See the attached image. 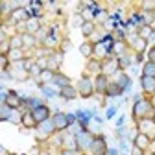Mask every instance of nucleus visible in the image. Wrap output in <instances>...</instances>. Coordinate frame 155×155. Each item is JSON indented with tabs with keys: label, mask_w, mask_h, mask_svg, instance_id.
I'll list each match as a JSON object with an SVG mask.
<instances>
[{
	"label": "nucleus",
	"mask_w": 155,
	"mask_h": 155,
	"mask_svg": "<svg viewBox=\"0 0 155 155\" xmlns=\"http://www.w3.org/2000/svg\"><path fill=\"white\" fill-rule=\"evenodd\" d=\"M131 155H144V150H140L139 146H135V144H133V148H131Z\"/></svg>",
	"instance_id": "09e8293b"
},
{
	"label": "nucleus",
	"mask_w": 155,
	"mask_h": 155,
	"mask_svg": "<svg viewBox=\"0 0 155 155\" xmlns=\"http://www.w3.org/2000/svg\"><path fill=\"white\" fill-rule=\"evenodd\" d=\"M28 155H41V150H39V146H33V148L30 150Z\"/></svg>",
	"instance_id": "5fc2aeb1"
},
{
	"label": "nucleus",
	"mask_w": 155,
	"mask_h": 155,
	"mask_svg": "<svg viewBox=\"0 0 155 155\" xmlns=\"http://www.w3.org/2000/svg\"><path fill=\"white\" fill-rule=\"evenodd\" d=\"M153 105L148 102V100H137L133 105V116H135V120H140V118H146V116H151L153 118Z\"/></svg>",
	"instance_id": "f257e3e1"
},
{
	"label": "nucleus",
	"mask_w": 155,
	"mask_h": 155,
	"mask_svg": "<svg viewBox=\"0 0 155 155\" xmlns=\"http://www.w3.org/2000/svg\"><path fill=\"white\" fill-rule=\"evenodd\" d=\"M107 85H109V78H107L105 74H100V76H96V78H94V92L105 94Z\"/></svg>",
	"instance_id": "1a4fd4ad"
},
{
	"label": "nucleus",
	"mask_w": 155,
	"mask_h": 155,
	"mask_svg": "<svg viewBox=\"0 0 155 155\" xmlns=\"http://www.w3.org/2000/svg\"><path fill=\"white\" fill-rule=\"evenodd\" d=\"M59 96H61V98H65V100H76L80 94H78V89L74 85H68V87L59 89Z\"/></svg>",
	"instance_id": "dca6fc26"
},
{
	"label": "nucleus",
	"mask_w": 155,
	"mask_h": 155,
	"mask_svg": "<svg viewBox=\"0 0 155 155\" xmlns=\"http://www.w3.org/2000/svg\"><path fill=\"white\" fill-rule=\"evenodd\" d=\"M91 151H92V155H105V151H107L105 139L104 137H94V140L91 144Z\"/></svg>",
	"instance_id": "6e6552de"
},
{
	"label": "nucleus",
	"mask_w": 155,
	"mask_h": 155,
	"mask_svg": "<svg viewBox=\"0 0 155 155\" xmlns=\"http://www.w3.org/2000/svg\"><path fill=\"white\" fill-rule=\"evenodd\" d=\"M11 78L13 80H18V81H24V80L30 78V72L26 68H13L11 70Z\"/></svg>",
	"instance_id": "393cba45"
},
{
	"label": "nucleus",
	"mask_w": 155,
	"mask_h": 155,
	"mask_svg": "<svg viewBox=\"0 0 155 155\" xmlns=\"http://www.w3.org/2000/svg\"><path fill=\"white\" fill-rule=\"evenodd\" d=\"M37 129H41V131H46V133H50V135L57 133V131H55V126H54V122H52V118H48V120L41 122V124H39V127H37Z\"/></svg>",
	"instance_id": "cd10ccee"
},
{
	"label": "nucleus",
	"mask_w": 155,
	"mask_h": 155,
	"mask_svg": "<svg viewBox=\"0 0 155 155\" xmlns=\"http://www.w3.org/2000/svg\"><path fill=\"white\" fill-rule=\"evenodd\" d=\"M87 72L89 74H92V76H100V74H104V70H102V61L100 59H92V57H91V59L87 61Z\"/></svg>",
	"instance_id": "ddd939ff"
},
{
	"label": "nucleus",
	"mask_w": 155,
	"mask_h": 155,
	"mask_svg": "<svg viewBox=\"0 0 155 155\" xmlns=\"http://www.w3.org/2000/svg\"><path fill=\"white\" fill-rule=\"evenodd\" d=\"M6 104L11 107V109H21L22 107V104H24V98H21L15 91H9L8 92V100H6Z\"/></svg>",
	"instance_id": "9b49d317"
},
{
	"label": "nucleus",
	"mask_w": 155,
	"mask_h": 155,
	"mask_svg": "<svg viewBox=\"0 0 155 155\" xmlns=\"http://www.w3.org/2000/svg\"><path fill=\"white\" fill-rule=\"evenodd\" d=\"M55 74H57V72H52V70H48V68H46V70H43V72H41V76L37 78V83H39V85H46V83H50V85H52L54 76H55Z\"/></svg>",
	"instance_id": "aec40b11"
},
{
	"label": "nucleus",
	"mask_w": 155,
	"mask_h": 155,
	"mask_svg": "<svg viewBox=\"0 0 155 155\" xmlns=\"http://www.w3.org/2000/svg\"><path fill=\"white\" fill-rule=\"evenodd\" d=\"M63 146H65V150H80V148H78V140H76V137H74V135H67L65 133V139H63ZM81 151V150H80Z\"/></svg>",
	"instance_id": "4be33fe9"
},
{
	"label": "nucleus",
	"mask_w": 155,
	"mask_h": 155,
	"mask_svg": "<svg viewBox=\"0 0 155 155\" xmlns=\"http://www.w3.org/2000/svg\"><path fill=\"white\" fill-rule=\"evenodd\" d=\"M41 155H52L50 151H41Z\"/></svg>",
	"instance_id": "bf43d9fd"
},
{
	"label": "nucleus",
	"mask_w": 155,
	"mask_h": 155,
	"mask_svg": "<svg viewBox=\"0 0 155 155\" xmlns=\"http://www.w3.org/2000/svg\"><path fill=\"white\" fill-rule=\"evenodd\" d=\"M52 85H57L59 89H63V87H68V85H70V78H67L65 74H59V72H57V74L54 76V81H52Z\"/></svg>",
	"instance_id": "5701e85b"
},
{
	"label": "nucleus",
	"mask_w": 155,
	"mask_h": 155,
	"mask_svg": "<svg viewBox=\"0 0 155 155\" xmlns=\"http://www.w3.org/2000/svg\"><path fill=\"white\" fill-rule=\"evenodd\" d=\"M140 85H142V91H144V92L153 94V92H155V78L140 76Z\"/></svg>",
	"instance_id": "f3484780"
},
{
	"label": "nucleus",
	"mask_w": 155,
	"mask_h": 155,
	"mask_svg": "<svg viewBox=\"0 0 155 155\" xmlns=\"http://www.w3.org/2000/svg\"><path fill=\"white\" fill-rule=\"evenodd\" d=\"M150 137H148V135L146 133H137V135H135V139H133V144L135 146H139L140 150H146L148 146H150Z\"/></svg>",
	"instance_id": "a211bd4d"
},
{
	"label": "nucleus",
	"mask_w": 155,
	"mask_h": 155,
	"mask_svg": "<svg viewBox=\"0 0 155 155\" xmlns=\"http://www.w3.org/2000/svg\"><path fill=\"white\" fill-rule=\"evenodd\" d=\"M70 48H72V43H70V41H61V52H63V54H65L67 50H70Z\"/></svg>",
	"instance_id": "de8ad7c7"
},
{
	"label": "nucleus",
	"mask_w": 155,
	"mask_h": 155,
	"mask_svg": "<svg viewBox=\"0 0 155 155\" xmlns=\"http://www.w3.org/2000/svg\"><path fill=\"white\" fill-rule=\"evenodd\" d=\"M8 57H9V61H11V63L24 61V59H26V55H24V48H11V50H9V54H8Z\"/></svg>",
	"instance_id": "6ab92c4d"
},
{
	"label": "nucleus",
	"mask_w": 155,
	"mask_h": 155,
	"mask_svg": "<svg viewBox=\"0 0 155 155\" xmlns=\"http://www.w3.org/2000/svg\"><path fill=\"white\" fill-rule=\"evenodd\" d=\"M9 43H11V48H24V41L21 33H15L13 37H9Z\"/></svg>",
	"instance_id": "7c9ffc66"
},
{
	"label": "nucleus",
	"mask_w": 155,
	"mask_h": 155,
	"mask_svg": "<svg viewBox=\"0 0 155 155\" xmlns=\"http://www.w3.org/2000/svg\"><path fill=\"white\" fill-rule=\"evenodd\" d=\"M9 78H11V72L9 70H2V83H6Z\"/></svg>",
	"instance_id": "3c124183"
},
{
	"label": "nucleus",
	"mask_w": 155,
	"mask_h": 155,
	"mask_svg": "<svg viewBox=\"0 0 155 155\" xmlns=\"http://www.w3.org/2000/svg\"><path fill=\"white\" fill-rule=\"evenodd\" d=\"M85 21H87V18H85L81 13H74V15H72V18H70L72 26H76V28H81V26L85 24Z\"/></svg>",
	"instance_id": "473e14b6"
},
{
	"label": "nucleus",
	"mask_w": 155,
	"mask_h": 155,
	"mask_svg": "<svg viewBox=\"0 0 155 155\" xmlns=\"http://www.w3.org/2000/svg\"><path fill=\"white\" fill-rule=\"evenodd\" d=\"M76 116L80 118L81 126H83V127H87V122H89V116H91V114H89V113H83V111H78V114H76Z\"/></svg>",
	"instance_id": "a19ab883"
},
{
	"label": "nucleus",
	"mask_w": 155,
	"mask_h": 155,
	"mask_svg": "<svg viewBox=\"0 0 155 155\" xmlns=\"http://www.w3.org/2000/svg\"><path fill=\"white\" fill-rule=\"evenodd\" d=\"M102 70L105 76H114L116 72L120 70V65H118V59L116 57H105L102 61Z\"/></svg>",
	"instance_id": "7ed1b4c3"
},
{
	"label": "nucleus",
	"mask_w": 155,
	"mask_h": 155,
	"mask_svg": "<svg viewBox=\"0 0 155 155\" xmlns=\"http://www.w3.org/2000/svg\"><path fill=\"white\" fill-rule=\"evenodd\" d=\"M57 43H59V39H57L55 35H54V30H50V35H48V39L43 43V48H48V50H52V48H55L57 46Z\"/></svg>",
	"instance_id": "bb28decb"
},
{
	"label": "nucleus",
	"mask_w": 155,
	"mask_h": 155,
	"mask_svg": "<svg viewBox=\"0 0 155 155\" xmlns=\"http://www.w3.org/2000/svg\"><path fill=\"white\" fill-rule=\"evenodd\" d=\"M9 122L11 124H22V113L18 111V109H13V113L9 116Z\"/></svg>",
	"instance_id": "c9c22d12"
},
{
	"label": "nucleus",
	"mask_w": 155,
	"mask_h": 155,
	"mask_svg": "<svg viewBox=\"0 0 155 155\" xmlns=\"http://www.w3.org/2000/svg\"><path fill=\"white\" fill-rule=\"evenodd\" d=\"M76 89H78V94L81 98H91L92 92H94V81L89 76H81V80L76 83Z\"/></svg>",
	"instance_id": "f03ea898"
},
{
	"label": "nucleus",
	"mask_w": 155,
	"mask_h": 155,
	"mask_svg": "<svg viewBox=\"0 0 155 155\" xmlns=\"http://www.w3.org/2000/svg\"><path fill=\"white\" fill-rule=\"evenodd\" d=\"M118 65H120V70H124L126 67H129L131 65V57L126 54V55H122V57H118Z\"/></svg>",
	"instance_id": "ea45409f"
},
{
	"label": "nucleus",
	"mask_w": 155,
	"mask_h": 155,
	"mask_svg": "<svg viewBox=\"0 0 155 155\" xmlns=\"http://www.w3.org/2000/svg\"><path fill=\"white\" fill-rule=\"evenodd\" d=\"M113 80H114L116 83H118V85L122 87V91H127V89L131 87V78H129L124 70H118V72H116V74L113 76Z\"/></svg>",
	"instance_id": "9d476101"
},
{
	"label": "nucleus",
	"mask_w": 155,
	"mask_h": 155,
	"mask_svg": "<svg viewBox=\"0 0 155 155\" xmlns=\"http://www.w3.org/2000/svg\"><path fill=\"white\" fill-rule=\"evenodd\" d=\"M0 155H9V153H8V150H6L4 146H2V148H0Z\"/></svg>",
	"instance_id": "13d9d810"
},
{
	"label": "nucleus",
	"mask_w": 155,
	"mask_h": 155,
	"mask_svg": "<svg viewBox=\"0 0 155 155\" xmlns=\"http://www.w3.org/2000/svg\"><path fill=\"white\" fill-rule=\"evenodd\" d=\"M126 39V31L124 30H118L116 28L114 31H113V41H124Z\"/></svg>",
	"instance_id": "79ce46f5"
},
{
	"label": "nucleus",
	"mask_w": 155,
	"mask_h": 155,
	"mask_svg": "<svg viewBox=\"0 0 155 155\" xmlns=\"http://www.w3.org/2000/svg\"><path fill=\"white\" fill-rule=\"evenodd\" d=\"M114 114H116V107L113 105V107H109V109H107V114H105V116H107V118H113Z\"/></svg>",
	"instance_id": "864d4df0"
},
{
	"label": "nucleus",
	"mask_w": 155,
	"mask_h": 155,
	"mask_svg": "<svg viewBox=\"0 0 155 155\" xmlns=\"http://www.w3.org/2000/svg\"><path fill=\"white\" fill-rule=\"evenodd\" d=\"M142 76L155 78V63H151V61H146V63H144V67H142Z\"/></svg>",
	"instance_id": "c756f323"
},
{
	"label": "nucleus",
	"mask_w": 155,
	"mask_h": 155,
	"mask_svg": "<svg viewBox=\"0 0 155 155\" xmlns=\"http://www.w3.org/2000/svg\"><path fill=\"white\" fill-rule=\"evenodd\" d=\"M126 52H127V43L126 41H113V45L109 46V57H122V55H126Z\"/></svg>",
	"instance_id": "39448f33"
},
{
	"label": "nucleus",
	"mask_w": 155,
	"mask_h": 155,
	"mask_svg": "<svg viewBox=\"0 0 155 155\" xmlns=\"http://www.w3.org/2000/svg\"><path fill=\"white\" fill-rule=\"evenodd\" d=\"M41 28H43L41 22H39V18H35V17H31L30 21H26V31H28V33H33V35H35Z\"/></svg>",
	"instance_id": "b1692460"
},
{
	"label": "nucleus",
	"mask_w": 155,
	"mask_h": 155,
	"mask_svg": "<svg viewBox=\"0 0 155 155\" xmlns=\"http://www.w3.org/2000/svg\"><path fill=\"white\" fill-rule=\"evenodd\" d=\"M31 113H33L35 120H37L39 124H41V122H45V120H48V118H52V116H50V109H48L46 105H41V107H37V109H33Z\"/></svg>",
	"instance_id": "4468645a"
},
{
	"label": "nucleus",
	"mask_w": 155,
	"mask_h": 155,
	"mask_svg": "<svg viewBox=\"0 0 155 155\" xmlns=\"http://www.w3.org/2000/svg\"><path fill=\"white\" fill-rule=\"evenodd\" d=\"M105 155H118V151H116V150H109V148H107Z\"/></svg>",
	"instance_id": "4d7b16f0"
},
{
	"label": "nucleus",
	"mask_w": 155,
	"mask_h": 155,
	"mask_svg": "<svg viewBox=\"0 0 155 155\" xmlns=\"http://www.w3.org/2000/svg\"><path fill=\"white\" fill-rule=\"evenodd\" d=\"M109 11L107 9H100L98 13H96V18H94V21H98V24H105L107 21H109Z\"/></svg>",
	"instance_id": "72a5a7b5"
},
{
	"label": "nucleus",
	"mask_w": 155,
	"mask_h": 155,
	"mask_svg": "<svg viewBox=\"0 0 155 155\" xmlns=\"http://www.w3.org/2000/svg\"><path fill=\"white\" fill-rule=\"evenodd\" d=\"M139 129H140V133H146L148 137L151 139L153 135H155V118H151V116L140 118L139 120Z\"/></svg>",
	"instance_id": "20e7f679"
},
{
	"label": "nucleus",
	"mask_w": 155,
	"mask_h": 155,
	"mask_svg": "<svg viewBox=\"0 0 155 155\" xmlns=\"http://www.w3.org/2000/svg\"><path fill=\"white\" fill-rule=\"evenodd\" d=\"M11 113H13V109H11V107H9L8 104H2V107H0V120H2V122L9 120Z\"/></svg>",
	"instance_id": "2f4dec72"
},
{
	"label": "nucleus",
	"mask_w": 155,
	"mask_h": 155,
	"mask_svg": "<svg viewBox=\"0 0 155 155\" xmlns=\"http://www.w3.org/2000/svg\"><path fill=\"white\" fill-rule=\"evenodd\" d=\"M155 13V0H144L142 2V13Z\"/></svg>",
	"instance_id": "e433bc0d"
},
{
	"label": "nucleus",
	"mask_w": 155,
	"mask_h": 155,
	"mask_svg": "<svg viewBox=\"0 0 155 155\" xmlns=\"http://www.w3.org/2000/svg\"><path fill=\"white\" fill-rule=\"evenodd\" d=\"M153 17H155V13H153Z\"/></svg>",
	"instance_id": "052dcab7"
},
{
	"label": "nucleus",
	"mask_w": 155,
	"mask_h": 155,
	"mask_svg": "<svg viewBox=\"0 0 155 155\" xmlns=\"http://www.w3.org/2000/svg\"><path fill=\"white\" fill-rule=\"evenodd\" d=\"M124 91H122V87L116 83L114 80H109V85H107V91H105V96L107 98H116V96H120Z\"/></svg>",
	"instance_id": "2eb2a0df"
},
{
	"label": "nucleus",
	"mask_w": 155,
	"mask_h": 155,
	"mask_svg": "<svg viewBox=\"0 0 155 155\" xmlns=\"http://www.w3.org/2000/svg\"><path fill=\"white\" fill-rule=\"evenodd\" d=\"M22 126L28 127V129H37L39 127V122L35 120L33 113L28 111V109H24V113H22Z\"/></svg>",
	"instance_id": "f8f14e48"
},
{
	"label": "nucleus",
	"mask_w": 155,
	"mask_h": 155,
	"mask_svg": "<svg viewBox=\"0 0 155 155\" xmlns=\"http://www.w3.org/2000/svg\"><path fill=\"white\" fill-rule=\"evenodd\" d=\"M137 33H139V37L140 39H144V41H148V39H151L153 37V28L151 26H148V24H140L139 26V30H137Z\"/></svg>",
	"instance_id": "412c9836"
},
{
	"label": "nucleus",
	"mask_w": 155,
	"mask_h": 155,
	"mask_svg": "<svg viewBox=\"0 0 155 155\" xmlns=\"http://www.w3.org/2000/svg\"><path fill=\"white\" fill-rule=\"evenodd\" d=\"M52 57L55 59V63H57V65H61V63H63V59H65V54H63L61 50H55V52L52 54Z\"/></svg>",
	"instance_id": "c03bdc74"
},
{
	"label": "nucleus",
	"mask_w": 155,
	"mask_h": 155,
	"mask_svg": "<svg viewBox=\"0 0 155 155\" xmlns=\"http://www.w3.org/2000/svg\"><path fill=\"white\" fill-rule=\"evenodd\" d=\"M59 155H80V150H76V151L74 150H63Z\"/></svg>",
	"instance_id": "8fccbe9b"
},
{
	"label": "nucleus",
	"mask_w": 155,
	"mask_h": 155,
	"mask_svg": "<svg viewBox=\"0 0 155 155\" xmlns=\"http://www.w3.org/2000/svg\"><path fill=\"white\" fill-rule=\"evenodd\" d=\"M76 140H78V148H80V150H91V144L94 140V135H91L89 131H83V133H80L76 137Z\"/></svg>",
	"instance_id": "0eeeda50"
},
{
	"label": "nucleus",
	"mask_w": 155,
	"mask_h": 155,
	"mask_svg": "<svg viewBox=\"0 0 155 155\" xmlns=\"http://www.w3.org/2000/svg\"><path fill=\"white\" fill-rule=\"evenodd\" d=\"M22 41H24V48H33V46H37L39 43H37V37L33 35V33H22Z\"/></svg>",
	"instance_id": "a878e982"
},
{
	"label": "nucleus",
	"mask_w": 155,
	"mask_h": 155,
	"mask_svg": "<svg viewBox=\"0 0 155 155\" xmlns=\"http://www.w3.org/2000/svg\"><path fill=\"white\" fill-rule=\"evenodd\" d=\"M9 57L8 55H2V59H0V68H2V70H8V67H9Z\"/></svg>",
	"instance_id": "49530a36"
},
{
	"label": "nucleus",
	"mask_w": 155,
	"mask_h": 155,
	"mask_svg": "<svg viewBox=\"0 0 155 155\" xmlns=\"http://www.w3.org/2000/svg\"><path fill=\"white\" fill-rule=\"evenodd\" d=\"M80 52H81L85 57H91V55L94 54V45H91V43H83V45L80 46Z\"/></svg>",
	"instance_id": "f704fd0d"
},
{
	"label": "nucleus",
	"mask_w": 155,
	"mask_h": 155,
	"mask_svg": "<svg viewBox=\"0 0 155 155\" xmlns=\"http://www.w3.org/2000/svg\"><path fill=\"white\" fill-rule=\"evenodd\" d=\"M148 61H151V63H155V46L148 52Z\"/></svg>",
	"instance_id": "603ef678"
},
{
	"label": "nucleus",
	"mask_w": 155,
	"mask_h": 155,
	"mask_svg": "<svg viewBox=\"0 0 155 155\" xmlns=\"http://www.w3.org/2000/svg\"><path fill=\"white\" fill-rule=\"evenodd\" d=\"M52 137L50 133H46V131H41V129H35V139L39 140V142H43V140H48Z\"/></svg>",
	"instance_id": "58836bf2"
},
{
	"label": "nucleus",
	"mask_w": 155,
	"mask_h": 155,
	"mask_svg": "<svg viewBox=\"0 0 155 155\" xmlns=\"http://www.w3.org/2000/svg\"><path fill=\"white\" fill-rule=\"evenodd\" d=\"M104 30H105V31H111V33L116 30V24H114V21H113V18H109V21L104 24Z\"/></svg>",
	"instance_id": "a18cd8bd"
},
{
	"label": "nucleus",
	"mask_w": 155,
	"mask_h": 155,
	"mask_svg": "<svg viewBox=\"0 0 155 155\" xmlns=\"http://www.w3.org/2000/svg\"><path fill=\"white\" fill-rule=\"evenodd\" d=\"M52 122H54L57 133H59V131H67V129L70 127L68 118H67V114H65V113H55V114L52 116Z\"/></svg>",
	"instance_id": "423d86ee"
},
{
	"label": "nucleus",
	"mask_w": 155,
	"mask_h": 155,
	"mask_svg": "<svg viewBox=\"0 0 155 155\" xmlns=\"http://www.w3.org/2000/svg\"><path fill=\"white\" fill-rule=\"evenodd\" d=\"M35 61H37V67L41 68V70L48 68V57H35Z\"/></svg>",
	"instance_id": "37998d69"
},
{
	"label": "nucleus",
	"mask_w": 155,
	"mask_h": 155,
	"mask_svg": "<svg viewBox=\"0 0 155 155\" xmlns=\"http://www.w3.org/2000/svg\"><path fill=\"white\" fill-rule=\"evenodd\" d=\"M94 30H96L94 21H85V24L81 26V33H83V37H91V35L94 33Z\"/></svg>",
	"instance_id": "c85d7f7f"
},
{
	"label": "nucleus",
	"mask_w": 155,
	"mask_h": 155,
	"mask_svg": "<svg viewBox=\"0 0 155 155\" xmlns=\"http://www.w3.org/2000/svg\"><path fill=\"white\" fill-rule=\"evenodd\" d=\"M67 118H68V124L72 126V124H76V118H78V116H76V114H67Z\"/></svg>",
	"instance_id": "6e6d98bb"
},
{
	"label": "nucleus",
	"mask_w": 155,
	"mask_h": 155,
	"mask_svg": "<svg viewBox=\"0 0 155 155\" xmlns=\"http://www.w3.org/2000/svg\"><path fill=\"white\" fill-rule=\"evenodd\" d=\"M11 50V43H9V39L8 41H0V55H8Z\"/></svg>",
	"instance_id": "4c0bfd02"
}]
</instances>
